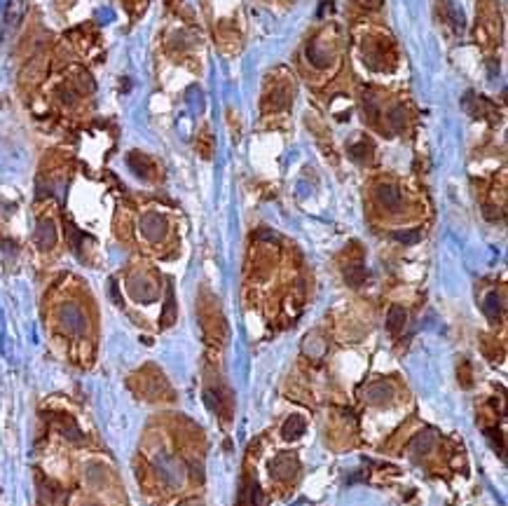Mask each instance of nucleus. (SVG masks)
I'll return each mask as SVG.
<instances>
[{"label": "nucleus", "instance_id": "obj_1", "mask_svg": "<svg viewBox=\"0 0 508 506\" xmlns=\"http://www.w3.org/2000/svg\"><path fill=\"white\" fill-rule=\"evenodd\" d=\"M269 471H272L277 478H293L297 471V459L290 457V455H281L269 464Z\"/></svg>", "mask_w": 508, "mask_h": 506}, {"label": "nucleus", "instance_id": "obj_2", "mask_svg": "<svg viewBox=\"0 0 508 506\" xmlns=\"http://www.w3.org/2000/svg\"><path fill=\"white\" fill-rule=\"evenodd\" d=\"M365 396H368V401H372V403H384V401H389V398L393 396V387L391 384H384V382H375V384H370L368 389H365Z\"/></svg>", "mask_w": 508, "mask_h": 506}, {"label": "nucleus", "instance_id": "obj_3", "mask_svg": "<svg viewBox=\"0 0 508 506\" xmlns=\"http://www.w3.org/2000/svg\"><path fill=\"white\" fill-rule=\"evenodd\" d=\"M377 199H380L387 209H398L400 192L396 185H380V188H377Z\"/></svg>", "mask_w": 508, "mask_h": 506}, {"label": "nucleus", "instance_id": "obj_4", "mask_svg": "<svg viewBox=\"0 0 508 506\" xmlns=\"http://www.w3.org/2000/svg\"><path fill=\"white\" fill-rule=\"evenodd\" d=\"M403 323H405V310L400 305H393L389 310V317H387V328L389 333H398L403 328Z\"/></svg>", "mask_w": 508, "mask_h": 506}, {"label": "nucleus", "instance_id": "obj_5", "mask_svg": "<svg viewBox=\"0 0 508 506\" xmlns=\"http://www.w3.org/2000/svg\"><path fill=\"white\" fill-rule=\"evenodd\" d=\"M304 431V420L297 415H290V420L284 424V436L286 438H297Z\"/></svg>", "mask_w": 508, "mask_h": 506}, {"label": "nucleus", "instance_id": "obj_6", "mask_svg": "<svg viewBox=\"0 0 508 506\" xmlns=\"http://www.w3.org/2000/svg\"><path fill=\"white\" fill-rule=\"evenodd\" d=\"M162 230H164V223H162V218H157V216H148V218L143 220V232L150 239H159Z\"/></svg>", "mask_w": 508, "mask_h": 506}, {"label": "nucleus", "instance_id": "obj_7", "mask_svg": "<svg viewBox=\"0 0 508 506\" xmlns=\"http://www.w3.org/2000/svg\"><path fill=\"white\" fill-rule=\"evenodd\" d=\"M431 445H433V436L431 433H419L412 441V452H424V450H429Z\"/></svg>", "mask_w": 508, "mask_h": 506}, {"label": "nucleus", "instance_id": "obj_8", "mask_svg": "<svg viewBox=\"0 0 508 506\" xmlns=\"http://www.w3.org/2000/svg\"><path fill=\"white\" fill-rule=\"evenodd\" d=\"M499 310H501V305H499V295H496V293H490L487 300H485V312H487V317L496 319L499 317Z\"/></svg>", "mask_w": 508, "mask_h": 506}, {"label": "nucleus", "instance_id": "obj_9", "mask_svg": "<svg viewBox=\"0 0 508 506\" xmlns=\"http://www.w3.org/2000/svg\"><path fill=\"white\" fill-rule=\"evenodd\" d=\"M393 239H398V242H403V244H415V242H419V239H422V232H419V230L396 232V234H393Z\"/></svg>", "mask_w": 508, "mask_h": 506}, {"label": "nucleus", "instance_id": "obj_10", "mask_svg": "<svg viewBox=\"0 0 508 506\" xmlns=\"http://www.w3.org/2000/svg\"><path fill=\"white\" fill-rule=\"evenodd\" d=\"M363 279H365V269H363L361 265H358V267H349V269H347V281H349L351 286H358Z\"/></svg>", "mask_w": 508, "mask_h": 506}]
</instances>
